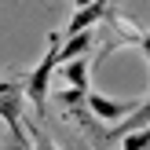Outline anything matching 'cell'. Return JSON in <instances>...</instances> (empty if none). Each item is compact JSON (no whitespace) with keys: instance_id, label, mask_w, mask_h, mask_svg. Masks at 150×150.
Wrapping results in <instances>:
<instances>
[{"instance_id":"cell-8","label":"cell","mask_w":150,"mask_h":150,"mask_svg":"<svg viewBox=\"0 0 150 150\" xmlns=\"http://www.w3.org/2000/svg\"><path fill=\"white\" fill-rule=\"evenodd\" d=\"M146 146H150V136H146V128L121 136V150H146Z\"/></svg>"},{"instance_id":"cell-10","label":"cell","mask_w":150,"mask_h":150,"mask_svg":"<svg viewBox=\"0 0 150 150\" xmlns=\"http://www.w3.org/2000/svg\"><path fill=\"white\" fill-rule=\"evenodd\" d=\"M7 150H29L26 128H11V143H7Z\"/></svg>"},{"instance_id":"cell-9","label":"cell","mask_w":150,"mask_h":150,"mask_svg":"<svg viewBox=\"0 0 150 150\" xmlns=\"http://www.w3.org/2000/svg\"><path fill=\"white\" fill-rule=\"evenodd\" d=\"M22 128H29V136H33V146H29V150H59L48 136H44V128H40V125H22Z\"/></svg>"},{"instance_id":"cell-4","label":"cell","mask_w":150,"mask_h":150,"mask_svg":"<svg viewBox=\"0 0 150 150\" xmlns=\"http://www.w3.org/2000/svg\"><path fill=\"white\" fill-rule=\"evenodd\" d=\"M88 70H92V59H88V55L55 66V73L66 81V88H77V92H88Z\"/></svg>"},{"instance_id":"cell-1","label":"cell","mask_w":150,"mask_h":150,"mask_svg":"<svg viewBox=\"0 0 150 150\" xmlns=\"http://www.w3.org/2000/svg\"><path fill=\"white\" fill-rule=\"evenodd\" d=\"M59 40H62L59 33L48 37V51L29 70V77L22 81V99H29V106L40 117H44V103H48V88H51V77H55V66H59Z\"/></svg>"},{"instance_id":"cell-12","label":"cell","mask_w":150,"mask_h":150,"mask_svg":"<svg viewBox=\"0 0 150 150\" xmlns=\"http://www.w3.org/2000/svg\"><path fill=\"white\" fill-rule=\"evenodd\" d=\"M88 4H95V0H73V11H81V7H88Z\"/></svg>"},{"instance_id":"cell-11","label":"cell","mask_w":150,"mask_h":150,"mask_svg":"<svg viewBox=\"0 0 150 150\" xmlns=\"http://www.w3.org/2000/svg\"><path fill=\"white\" fill-rule=\"evenodd\" d=\"M15 84H18V81H11V77H0V95H4V92H11Z\"/></svg>"},{"instance_id":"cell-7","label":"cell","mask_w":150,"mask_h":150,"mask_svg":"<svg viewBox=\"0 0 150 150\" xmlns=\"http://www.w3.org/2000/svg\"><path fill=\"white\" fill-rule=\"evenodd\" d=\"M84 95L88 92H77V88H59V92H55V103L66 106V114H73V110L84 106Z\"/></svg>"},{"instance_id":"cell-3","label":"cell","mask_w":150,"mask_h":150,"mask_svg":"<svg viewBox=\"0 0 150 150\" xmlns=\"http://www.w3.org/2000/svg\"><path fill=\"white\" fill-rule=\"evenodd\" d=\"M106 11H110V0H95V4H88V7H81V11H73L70 26H66V37H73V33H84V29H92L99 18H106Z\"/></svg>"},{"instance_id":"cell-5","label":"cell","mask_w":150,"mask_h":150,"mask_svg":"<svg viewBox=\"0 0 150 150\" xmlns=\"http://www.w3.org/2000/svg\"><path fill=\"white\" fill-rule=\"evenodd\" d=\"M92 44H95V33H92V29H84V33H73V37H66V40H59V66L70 62V59L88 55V48H92Z\"/></svg>"},{"instance_id":"cell-6","label":"cell","mask_w":150,"mask_h":150,"mask_svg":"<svg viewBox=\"0 0 150 150\" xmlns=\"http://www.w3.org/2000/svg\"><path fill=\"white\" fill-rule=\"evenodd\" d=\"M22 81L11 88V92H4L0 95V117L7 121V128H22Z\"/></svg>"},{"instance_id":"cell-2","label":"cell","mask_w":150,"mask_h":150,"mask_svg":"<svg viewBox=\"0 0 150 150\" xmlns=\"http://www.w3.org/2000/svg\"><path fill=\"white\" fill-rule=\"evenodd\" d=\"M143 103H146V99H136V103H128V99H110V95H103V92H88V95H84L88 117H99V121H106V125L125 121V117H128L132 110H139Z\"/></svg>"}]
</instances>
